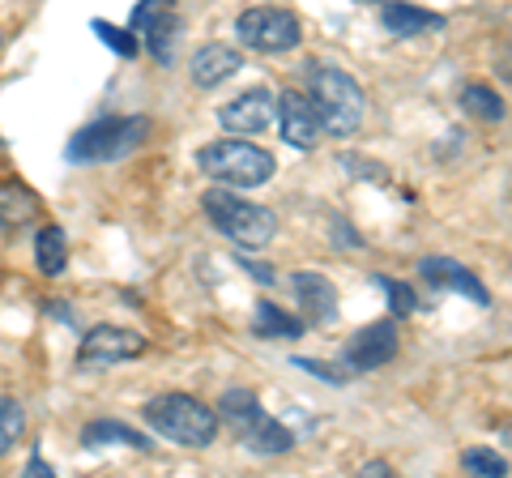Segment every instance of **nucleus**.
<instances>
[{
	"instance_id": "bb28decb",
	"label": "nucleus",
	"mask_w": 512,
	"mask_h": 478,
	"mask_svg": "<svg viewBox=\"0 0 512 478\" xmlns=\"http://www.w3.org/2000/svg\"><path fill=\"white\" fill-rule=\"evenodd\" d=\"M299 368H308V372L320 376V380H333V385H342V380H346L342 372H333L329 363H316V359H299Z\"/></svg>"
},
{
	"instance_id": "b1692460",
	"label": "nucleus",
	"mask_w": 512,
	"mask_h": 478,
	"mask_svg": "<svg viewBox=\"0 0 512 478\" xmlns=\"http://www.w3.org/2000/svg\"><path fill=\"white\" fill-rule=\"evenodd\" d=\"M94 35H99L107 47H111V52H120V56H128V60H133L137 56V39H133V26H128V30H120V26H111V22H94Z\"/></svg>"
},
{
	"instance_id": "6e6552de",
	"label": "nucleus",
	"mask_w": 512,
	"mask_h": 478,
	"mask_svg": "<svg viewBox=\"0 0 512 478\" xmlns=\"http://www.w3.org/2000/svg\"><path fill=\"white\" fill-rule=\"evenodd\" d=\"M146 338L133 329H116V325H94L82 346H77V363L82 368H107V363H124V359H141L146 355Z\"/></svg>"
},
{
	"instance_id": "c85d7f7f",
	"label": "nucleus",
	"mask_w": 512,
	"mask_h": 478,
	"mask_svg": "<svg viewBox=\"0 0 512 478\" xmlns=\"http://www.w3.org/2000/svg\"><path fill=\"white\" fill-rule=\"evenodd\" d=\"M359 474H367V478H384V474H393V466H389V461H367Z\"/></svg>"
},
{
	"instance_id": "a878e982",
	"label": "nucleus",
	"mask_w": 512,
	"mask_h": 478,
	"mask_svg": "<svg viewBox=\"0 0 512 478\" xmlns=\"http://www.w3.org/2000/svg\"><path fill=\"white\" fill-rule=\"evenodd\" d=\"M171 9H175V0H141V5L133 9V22H128V26H133V35H146V30L163 18V13H171Z\"/></svg>"
},
{
	"instance_id": "2eb2a0df",
	"label": "nucleus",
	"mask_w": 512,
	"mask_h": 478,
	"mask_svg": "<svg viewBox=\"0 0 512 478\" xmlns=\"http://www.w3.org/2000/svg\"><path fill=\"white\" fill-rule=\"evenodd\" d=\"M384 30L393 39H410V35H427V30H440L444 26V13H431V9H419V5H384Z\"/></svg>"
},
{
	"instance_id": "393cba45",
	"label": "nucleus",
	"mask_w": 512,
	"mask_h": 478,
	"mask_svg": "<svg viewBox=\"0 0 512 478\" xmlns=\"http://www.w3.org/2000/svg\"><path fill=\"white\" fill-rule=\"evenodd\" d=\"M376 286L384 295H389V308H393V316H410L414 308H419V299H414V291L406 282H397V278H376Z\"/></svg>"
},
{
	"instance_id": "a211bd4d",
	"label": "nucleus",
	"mask_w": 512,
	"mask_h": 478,
	"mask_svg": "<svg viewBox=\"0 0 512 478\" xmlns=\"http://www.w3.org/2000/svg\"><path fill=\"white\" fill-rule=\"evenodd\" d=\"M82 444H128V449H137V453H150V440L146 436H137L133 427H124V423H111V419H99V423H90L86 432H82Z\"/></svg>"
},
{
	"instance_id": "dca6fc26",
	"label": "nucleus",
	"mask_w": 512,
	"mask_h": 478,
	"mask_svg": "<svg viewBox=\"0 0 512 478\" xmlns=\"http://www.w3.org/2000/svg\"><path fill=\"white\" fill-rule=\"evenodd\" d=\"M252 329H256V338L278 342V338H299L303 321L291 312H282L278 304H269V299H261V304H256V316H252Z\"/></svg>"
},
{
	"instance_id": "39448f33",
	"label": "nucleus",
	"mask_w": 512,
	"mask_h": 478,
	"mask_svg": "<svg viewBox=\"0 0 512 478\" xmlns=\"http://www.w3.org/2000/svg\"><path fill=\"white\" fill-rule=\"evenodd\" d=\"M312 103L320 111V124H325L329 137H350L359 133L363 124V90L355 77H346L342 69H312Z\"/></svg>"
},
{
	"instance_id": "f8f14e48",
	"label": "nucleus",
	"mask_w": 512,
	"mask_h": 478,
	"mask_svg": "<svg viewBox=\"0 0 512 478\" xmlns=\"http://www.w3.org/2000/svg\"><path fill=\"white\" fill-rule=\"evenodd\" d=\"M419 274L436 286V291H457V295H466L474 299L478 308L487 304V286L478 282L466 265H457V261H448V257H423L419 261Z\"/></svg>"
},
{
	"instance_id": "aec40b11",
	"label": "nucleus",
	"mask_w": 512,
	"mask_h": 478,
	"mask_svg": "<svg viewBox=\"0 0 512 478\" xmlns=\"http://www.w3.org/2000/svg\"><path fill=\"white\" fill-rule=\"evenodd\" d=\"M30 218H35V197L22 193V188H5V193H0V227L18 231Z\"/></svg>"
},
{
	"instance_id": "f3484780",
	"label": "nucleus",
	"mask_w": 512,
	"mask_h": 478,
	"mask_svg": "<svg viewBox=\"0 0 512 478\" xmlns=\"http://www.w3.org/2000/svg\"><path fill=\"white\" fill-rule=\"evenodd\" d=\"M35 257H39V274H47V278L64 274V265H69V244H64L60 227H43L35 235Z\"/></svg>"
},
{
	"instance_id": "f257e3e1",
	"label": "nucleus",
	"mask_w": 512,
	"mask_h": 478,
	"mask_svg": "<svg viewBox=\"0 0 512 478\" xmlns=\"http://www.w3.org/2000/svg\"><path fill=\"white\" fill-rule=\"evenodd\" d=\"M201 210L239 248H265L269 239L278 235V214L269 210V205H256V201L235 197L227 184L210 188V193L201 197Z\"/></svg>"
},
{
	"instance_id": "5701e85b",
	"label": "nucleus",
	"mask_w": 512,
	"mask_h": 478,
	"mask_svg": "<svg viewBox=\"0 0 512 478\" xmlns=\"http://www.w3.org/2000/svg\"><path fill=\"white\" fill-rule=\"evenodd\" d=\"M461 470L483 474V478H504L508 474V461L495 453V449H466V453H461Z\"/></svg>"
},
{
	"instance_id": "20e7f679",
	"label": "nucleus",
	"mask_w": 512,
	"mask_h": 478,
	"mask_svg": "<svg viewBox=\"0 0 512 478\" xmlns=\"http://www.w3.org/2000/svg\"><path fill=\"white\" fill-rule=\"evenodd\" d=\"M218 406H222V419L235 427L239 440H244L252 453L278 457V453H291V449H295V436L286 432L278 419H269V414L261 410V402H256L252 389H231V393H222Z\"/></svg>"
},
{
	"instance_id": "ddd939ff",
	"label": "nucleus",
	"mask_w": 512,
	"mask_h": 478,
	"mask_svg": "<svg viewBox=\"0 0 512 478\" xmlns=\"http://www.w3.org/2000/svg\"><path fill=\"white\" fill-rule=\"evenodd\" d=\"M239 65H244V60H239L235 47H227V43H205V47L192 52L188 73H192V82H197L201 90H214V86L227 82V77H235Z\"/></svg>"
},
{
	"instance_id": "4468645a",
	"label": "nucleus",
	"mask_w": 512,
	"mask_h": 478,
	"mask_svg": "<svg viewBox=\"0 0 512 478\" xmlns=\"http://www.w3.org/2000/svg\"><path fill=\"white\" fill-rule=\"evenodd\" d=\"M291 286H295L303 312H308L316 325H333V321H338V291H333V282L325 274H312V269H308V274H295Z\"/></svg>"
},
{
	"instance_id": "2f4dec72",
	"label": "nucleus",
	"mask_w": 512,
	"mask_h": 478,
	"mask_svg": "<svg viewBox=\"0 0 512 478\" xmlns=\"http://www.w3.org/2000/svg\"><path fill=\"white\" fill-rule=\"evenodd\" d=\"M363 5H376V0H363Z\"/></svg>"
},
{
	"instance_id": "7c9ffc66",
	"label": "nucleus",
	"mask_w": 512,
	"mask_h": 478,
	"mask_svg": "<svg viewBox=\"0 0 512 478\" xmlns=\"http://www.w3.org/2000/svg\"><path fill=\"white\" fill-rule=\"evenodd\" d=\"M508 444H512V427H508Z\"/></svg>"
},
{
	"instance_id": "4be33fe9",
	"label": "nucleus",
	"mask_w": 512,
	"mask_h": 478,
	"mask_svg": "<svg viewBox=\"0 0 512 478\" xmlns=\"http://www.w3.org/2000/svg\"><path fill=\"white\" fill-rule=\"evenodd\" d=\"M146 35H150V52L163 60V65H171V43H175V35H180V18H175V9L163 13V18H158Z\"/></svg>"
},
{
	"instance_id": "412c9836",
	"label": "nucleus",
	"mask_w": 512,
	"mask_h": 478,
	"mask_svg": "<svg viewBox=\"0 0 512 478\" xmlns=\"http://www.w3.org/2000/svg\"><path fill=\"white\" fill-rule=\"evenodd\" d=\"M22 432H26V414H22V406L13 402V397H0V457H5L13 444L22 440Z\"/></svg>"
},
{
	"instance_id": "6ab92c4d",
	"label": "nucleus",
	"mask_w": 512,
	"mask_h": 478,
	"mask_svg": "<svg viewBox=\"0 0 512 478\" xmlns=\"http://www.w3.org/2000/svg\"><path fill=\"white\" fill-rule=\"evenodd\" d=\"M461 107H466L474 120H483V124L504 120V99H500V94H495L491 86H483V82L461 86Z\"/></svg>"
},
{
	"instance_id": "0eeeda50",
	"label": "nucleus",
	"mask_w": 512,
	"mask_h": 478,
	"mask_svg": "<svg viewBox=\"0 0 512 478\" xmlns=\"http://www.w3.org/2000/svg\"><path fill=\"white\" fill-rule=\"evenodd\" d=\"M239 43L252 47V52H291L299 43V18L291 9H278V5H256L239 13Z\"/></svg>"
},
{
	"instance_id": "1a4fd4ad",
	"label": "nucleus",
	"mask_w": 512,
	"mask_h": 478,
	"mask_svg": "<svg viewBox=\"0 0 512 478\" xmlns=\"http://www.w3.org/2000/svg\"><path fill=\"white\" fill-rule=\"evenodd\" d=\"M278 120H282V141L295 150H312L320 133H325V124H320V111L308 94L299 90H286L278 99Z\"/></svg>"
},
{
	"instance_id": "7ed1b4c3",
	"label": "nucleus",
	"mask_w": 512,
	"mask_h": 478,
	"mask_svg": "<svg viewBox=\"0 0 512 478\" xmlns=\"http://www.w3.org/2000/svg\"><path fill=\"white\" fill-rule=\"evenodd\" d=\"M197 167L210 175V180L227 184V188H256L265 180H274V154L252 146V141H239V137H227V141H210V146L197 150Z\"/></svg>"
},
{
	"instance_id": "9d476101",
	"label": "nucleus",
	"mask_w": 512,
	"mask_h": 478,
	"mask_svg": "<svg viewBox=\"0 0 512 478\" xmlns=\"http://www.w3.org/2000/svg\"><path fill=\"white\" fill-rule=\"evenodd\" d=\"M393 355H397V329H393V321L363 325L355 338L346 342V368L350 372H376Z\"/></svg>"
},
{
	"instance_id": "f03ea898",
	"label": "nucleus",
	"mask_w": 512,
	"mask_h": 478,
	"mask_svg": "<svg viewBox=\"0 0 512 478\" xmlns=\"http://www.w3.org/2000/svg\"><path fill=\"white\" fill-rule=\"evenodd\" d=\"M146 423L158 436H167L184 449H205L218 436V414L210 406H201L188 393H163L146 402Z\"/></svg>"
},
{
	"instance_id": "cd10ccee",
	"label": "nucleus",
	"mask_w": 512,
	"mask_h": 478,
	"mask_svg": "<svg viewBox=\"0 0 512 478\" xmlns=\"http://www.w3.org/2000/svg\"><path fill=\"white\" fill-rule=\"evenodd\" d=\"M26 474H30V478H47V474H56V470H52V466H47V461H43V457L35 453V457H30V461H26Z\"/></svg>"
},
{
	"instance_id": "9b49d317",
	"label": "nucleus",
	"mask_w": 512,
	"mask_h": 478,
	"mask_svg": "<svg viewBox=\"0 0 512 478\" xmlns=\"http://www.w3.org/2000/svg\"><path fill=\"white\" fill-rule=\"evenodd\" d=\"M278 116V99L269 90H244L239 99H231L227 107L218 111V120H222V129L227 133H265L269 124H274Z\"/></svg>"
},
{
	"instance_id": "423d86ee",
	"label": "nucleus",
	"mask_w": 512,
	"mask_h": 478,
	"mask_svg": "<svg viewBox=\"0 0 512 478\" xmlns=\"http://www.w3.org/2000/svg\"><path fill=\"white\" fill-rule=\"evenodd\" d=\"M150 133L146 116H107L86 124L82 133L69 141V158L73 163H116V158L133 154Z\"/></svg>"
},
{
	"instance_id": "c756f323",
	"label": "nucleus",
	"mask_w": 512,
	"mask_h": 478,
	"mask_svg": "<svg viewBox=\"0 0 512 478\" xmlns=\"http://www.w3.org/2000/svg\"><path fill=\"white\" fill-rule=\"evenodd\" d=\"M244 269H248V274H252V278H261V282H274V269H269V265H256V261H244Z\"/></svg>"
}]
</instances>
